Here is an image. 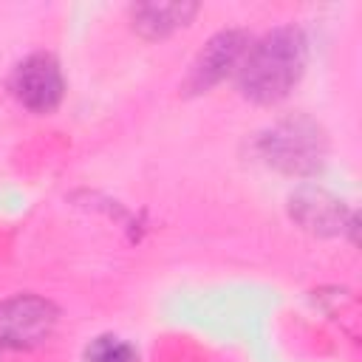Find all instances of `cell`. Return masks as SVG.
Returning a JSON list of instances; mask_svg holds the SVG:
<instances>
[{
    "label": "cell",
    "mask_w": 362,
    "mask_h": 362,
    "mask_svg": "<svg viewBox=\"0 0 362 362\" xmlns=\"http://www.w3.org/2000/svg\"><path fill=\"white\" fill-rule=\"evenodd\" d=\"M308 65V37L300 25H274L249 42L235 74L238 90L252 105H277L300 85Z\"/></svg>",
    "instance_id": "6da1fadb"
},
{
    "label": "cell",
    "mask_w": 362,
    "mask_h": 362,
    "mask_svg": "<svg viewBox=\"0 0 362 362\" xmlns=\"http://www.w3.org/2000/svg\"><path fill=\"white\" fill-rule=\"evenodd\" d=\"M260 161L291 178H311L328 161V133L305 113H291L272 122L255 139Z\"/></svg>",
    "instance_id": "7a4b0ae2"
},
{
    "label": "cell",
    "mask_w": 362,
    "mask_h": 362,
    "mask_svg": "<svg viewBox=\"0 0 362 362\" xmlns=\"http://www.w3.org/2000/svg\"><path fill=\"white\" fill-rule=\"evenodd\" d=\"M59 322V308L40 294L20 291L0 300V351H34L45 345Z\"/></svg>",
    "instance_id": "3957f363"
},
{
    "label": "cell",
    "mask_w": 362,
    "mask_h": 362,
    "mask_svg": "<svg viewBox=\"0 0 362 362\" xmlns=\"http://www.w3.org/2000/svg\"><path fill=\"white\" fill-rule=\"evenodd\" d=\"M8 90L17 99V105L25 107L28 113L48 116L62 105L68 82L59 59L51 51H34L11 68Z\"/></svg>",
    "instance_id": "277c9868"
},
{
    "label": "cell",
    "mask_w": 362,
    "mask_h": 362,
    "mask_svg": "<svg viewBox=\"0 0 362 362\" xmlns=\"http://www.w3.org/2000/svg\"><path fill=\"white\" fill-rule=\"evenodd\" d=\"M288 215L300 229L320 238H342L348 232L354 240L356 235V212L339 195L311 181L288 195Z\"/></svg>",
    "instance_id": "5b68a950"
},
{
    "label": "cell",
    "mask_w": 362,
    "mask_h": 362,
    "mask_svg": "<svg viewBox=\"0 0 362 362\" xmlns=\"http://www.w3.org/2000/svg\"><path fill=\"white\" fill-rule=\"evenodd\" d=\"M249 42H252V37L243 28H221L218 34H212L204 42V48L195 54V59L184 76V85H181L184 93L201 96V93H209L215 85H221L223 79L235 76Z\"/></svg>",
    "instance_id": "8992f818"
},
{
    "label": "cell",
    "mask_w": 362,
    "mask_h": 362,
    "mask_svg": "<svg viewBox=\"0 0 362 362\" xmlns=\"http://www.w3.org/2000/svg\"><path fill=\"white\" fill-rule=\"evenodd\" d=\"M198 11H201L198 3H133L127 8V17L139 37L167 40L175 31L187 28Z\"/></svg>",
    "instance_id": "52a82bcc"
},
{
    "label": "cell",
    "mask_w": 362,
    "mask_h": 362,
    "mask_svg": "<svg viewBox=\"0 0 362 362\" xmlns=\"http://www.w3.org/2000/svg\"><path fill=\"white\" fill-rule=\"evenodd\" d=\"M82 362H141V356H139V348L124 337L99 334L85 345Z\"/></svg>",
    "instance_id": "ba28073f"
}]
</instances>
